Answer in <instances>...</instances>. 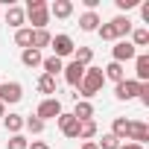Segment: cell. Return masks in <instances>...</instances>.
Returning a JSON list of instances; mask_svg holds the SVG:
<instances>
[{
	"label": "cell",
	"instance_id": "1",
	"mask_svg": "<svg viewBox=\"0 0 149 149\" xmlns=\"http://www.w3.org/2000/svg\"><path fill=\"white\" fill-rule=\"evenodd\" d=\"M102 85H105V76H102V67H85V76H82V82H79V94H76V100H88L91 102V97H97L100 91H102Z\"/></svg>",
	"mask_w": 149,
	"mask_h": 149
},
{
	"label": "cell",
	"instance_id": "2",
	"mask_svg": "<svg viewBox=\"0 0 149 149\" xmlns=\"http://www.w3.org/2000/svg\"><path fill=\"white\" fill-rule=\"evenodd\" d=\"M26 18H29V29H47L50 24V3L47 0H26Z\"/></svg>",
	"mask_w": 149,
	"mask_h": 149
},
{
	"label": "cell",
	"instance_id": "3",
	"mask_svg": "<svg viewBox=\"0 0 149 149\" xmlns=\"http://www.w3.org/2000/svg\"><path fill=\"white\" fill-rule=\"evenodd\" d=\"M58 114H61V100H58V97H47V100H41L38 108H35V117L44 120V123H47V120H56Z\"/></svg>",
	"mask_w": 149,
	"mask_h": 149
},
{
	"label": "cell",
	"instance_id": "4",
	"mask_svg": "<svg viewBox=\"0 0 149 149\" xmlns=\"http://www.w3.org/2000/svg\"><path fill=\"white\" fill-rule=\"evenodd\" d=\"M24 100V85L21 82H0V102L3 105H15Z\"/></svg>",
	"mask_w": 149,
	"mask_h": 149
},
{
	"label": "cell",
	"instance_id": "5",
	"mask_svg": "<svg viewBox=\"0 0 149 149\" xmlns=\"http://www.w3.org/2000/svg\"><path fill=\"white\" fill-rule=\"evenodd\" d=\"M140 85H143V82H137V79H123V82H117V88H114V97H117V100H123V102H129V100H137V94H140Z\"/></svg>",
	"mask_w": 149,
	"mask_h": 149
},
{
	"label": "cell",
	"instance_id": "6",
	"mask_svg": "<svg viewBox=\"0 0 149 149\" xmlns=\"http://www.w3.org/2000/svg\"><path fill=\"white\" fill-rule=\"evenodd\" d=\"M50 47H53V56H56V58L73 56V50H76V44H73V38H70V35H53Z\"/></svg>",
	"mask_w": 149,
	"mask_h": 149
},
{
	"label": "cell",
	"instance_id": "7",
	"mask_svg": "<svg viewBox=\"0 0 149 149\" xmlns=\"http://www.w3.org/2000/svg\"><path fill=\"white\" fill-rule=\"evenodd\" d=\"M111 56H114L111 61H117V64H123V61H134V56H137V50L132 47V41H126V38H123V41H117V44L111 47Z\"/></svg>",
	"mask_w": 149,
	"mask_h": 149
},
{
	"label": "cell",
	"instance_id": "8",
	"mask_svg": "<svg viewBox=\"0 0 149 149\" xmlns=\"http://www.w3.org/2000/svg\"><path fill=\"white\" fill-rule=\"evenodd\" d=\"M108 26H111V32H114V38L117 41H123L126 35H132V21H129V15H117V18H111L108 21Z\"/></svg>",
	"mask_w": 149,
	"mask_h": 149
},
{
	"label": "cell",
	"instance_id": "9",
	"mask_svg": "<svg viewBox=\"0 0 149 149\" xmlns=\"http://www.w3.org/2000/svg\"><path fill=\"white\" fill-rule=\"evenodd\" d=\"M126 140L143 146V143L149 140V126H146L143 120H132V123H129V134H126Z\"/></svg>",
	"mask_w": 149,
	"mask_h": 149
},
{
	"label": "cell",
	"instance_id": "10",
	"mask_svg": "<svg viewBox=\"0 0 149 149\" xmlns=\"http://www.w3.org/2000/svg\"><path fill=\"white\" fill-rule=\"evenodd\" d=\"M56 123H58V129H61V134L64 137H79V120L73 117V114H58L56 117Z\"/></svg>",
	"mask_w": 149,
	"mask_h": 149
},
{
	"label": "cell",
	"instance_id": "11",
	"mask_svg": "<svg viewBox=\"0 0 149 149\" xmlns=\"http://www.w3.org/2000/svg\"><path fill=\"white\" fill-rule=\"evenodd\" d=\"M64 82L70 85V88H79V82H82V76H85V67L79 64V61H70V64H64Z\"/></svg>",
	"mask_w": 149,
	"mask_h": 149
},
{
	"label": "cell",
	"instance_id": "12",
	"mask_svg": "<svg viewBox=\"0 0 149 149\" xmlns=\"http://www.w3.org/2000/svg\"><path fill=\"white\" fill-rule=\"evenodd\" d=\"M6 24H9L12 29H21V26L26 24V12H24L21 6H9V9H6Z\"/></svg>",
	"mask_w": 149,
	"mask_h": 149
},
{
	"label": "cell",
	"instance_id": "13",
	"mask_svg": "<svg viewBox=\"0 0 149 149\" xmlns=\"http://www.w3.org/2000/svg\"><path fill=\"white\" fill-rule=\"evenodd\" d=\"M134 73H137V82H149V56L146 53L134 56Z\"/></svg>",
	"mask_w": 149,
	"mask_h": 149
},
{
	"label": "cell",
	"instance_id": "14",
	"mask_svg": "<svg viewBox=\"0 0 149 149\" xmlns=\"http://www.w3.org/2000/svg\"><path fill=\"white\" fill-rule=\"evenodd\" d=\"M70 114L76 117L79 123H85V120H94V105H91L88 100H76V108H73Z\"/></svg>",
	"mask_w": 149,
	"mask_h": 149
},
{
	"label": "cell",
	"instance_id": "15",
	"mask_svg": "<svg viewBox=\"0 0 149 149\" xmlns=\"http://www.w3.org/2000/svg\"><path fill=\"white\" fill-rule=\"evenodd\" d=\"M100 24H102V21H100L97 12H85V15H79V29H82V32H97Z\"/></svg>",
	"mask_w": 149,
	"mask_h": 149
},
{
	"label": "cell",
	"instance_id": "16",
	"mask_svg": "<svg viewBox=\"0 0 149 149\" xmlns=\"http://www.w3.org/2000/svg\"><path fill=\"white\" fill-rule=\"evenodd\" d=\"M102 76H105V79H111V82L117 85V82H123V79H126V70H123V64H117V61H108V64L102 67Z\"/></svg>",
	"mask_w": 149,
	"mask_h": 149
},
{
	"label": "cell",
	"instance_id": "17",
	"mask_svg": "<svg viewBox=\"0 0 149 149\" xmlns=\"http://www.w3.org/2000/svg\"><path fill=\"white\" fill-rule=\"evenodd\" d=\"M70 18L73 15V3L70 0H56V3H50V18Z\"/></svg>",
	"mask_w": 149,
	"mask_h": 149
},
{
	"label": "cell",
	"instance_id": "18",
	"mask_svg": "<svg viewBox=\"0 0 149 149\" xmlns=\"http://www.w3.org/2000/svg\"><path fill=\"white\" fill-rule=\"evenodd\" d=\"M21 61H24L26 67H41L44 56H41V50H32V47H26V50L21 53Z\"/></svg>",
	"mask_w": 149,
	"mask_h": 149
},
{
	"label": "cell",
	"instance_id": "19",
	"mask_svg": "<svg viewBox=\"0 0 149 149\" xmlns=\"http://www.w3.org/2000/svg\"><path fill=\"white\" fill-rule=\"evenodd\" d=\"M3 126H6L9 134H21V132H24V114H9V117H3Z\"/></svg>",
	"mask_w": 149,
	"mask_h": 149
},
{
	"label": "cell",
	"instance_id": "20",
	"mask_svg": "<svg viewBox=\"0 0 149 149\" xmlns=\"http://www.w3.org/2000/svg\"><path fill=\"white\" fill-rule=\"evenodd\" d=\"M41 67H44L47 76H56V73H61V70H64V61H61V58H56V56H47V58L41 61Z\"/></svg>",
	"mask_w": 149,
	"mask_h": 149
},
{
	"label": "cell",
	"instance_id": "21",
	"mask_svg": "<svg viewBox=\"0 0 149 149\" xmlns=\"http://www.w3.org/2000/svg\"><path fill=\"white\" fill-rule=\"evenodd\" d=\"M50 41H53V35L47 32V29H32V50H41V47H50Z\"/></svg>",
	"mask_w": 149,
	"mask_h": 149
},
{
	"label": "cell",
	"instance_id": "22",
	"mask_svg": "<svg viewBox=\"0 0 149 149\" xmlns=\"http://www.w3.org/2000/svg\"><path fill=\"white\" fill-rule=\"evenodd\" d=\"M129 123H132V120H126V117H114V123H111V134H114L117 140H126V134H129Z\"/></svg>",
	"mask_w": 149,
	"mask_h": 149
},
{
	"label": "cell",
	"instance_id": "23",
	"mask_svg": "<svg viewBox=\"0 0 149 149\" xmlns=\"http://www.w3.org/2000/svg\"><path fill=\"white\" fill-rule=\"evenodd\" d=\"M91 58H94L91 47H76V50H73V61H79L82 67H91Z\"/></svg>",
	"mask_w": 149,
	"mask_h": 149
},
{
	"label": "cell",
	"instance_id": "24",
	"mask_svg": "<svg viewBox=\"0 0 149 149\" xmlns=\"http://www.w3.org/2000/svg\"><path fill=\"white\" fill-rule=\"evenodd\" d=\"M38 91L47 94V97H53V94H56V76H47V73H41V76H38Z\"/></svg>",
	"mask_w": 149,
	"mask_h": 149
},
{
	"label": "cell",
	"instance_id": "25",
	"mask_svg": "<svg viewBox=\"0 0 149 149\" xmlns=\"http://www.w3.org/2000/svg\"><path fill=\"white\" fill-rule=\"evenodd\" d=\"M146 44H149V29H146V26L132 29V47L137 50V47H146Z\"/></svg>",
	"mask_w": 149,
	"mask_h": 149
},
{
	"label": "cell",
	"instance_id": "26",
	"mask_svg": "<svg viewBox=\"0 0 149 149\" xmlns=\"http://www.w3.org/2000/svg\"><path fill=\"white\" fill-rule=\"evenodd\" d=\"M15 44L26 50V47L32 44V29H29V26H21V29H15Z\"/></svg>",
	"mask_w": 149,
	"mask_h": 149
},
{
	"label": "cell",
	"instance_id": "27",
	"mask_svg": "<svg viewBox=\"0 0 149 149\" xmlns=\"http://www.w3.org/2000/svg\"><path fill=\"white\" fill-rule=\"evenodd\" d=\"M97 123L94 120H85V123H79V140H91V137H97Z\"/></svg>",
	"mask_w": 149,
	"mask_h": 149
},
{
	"label": "cell",
	"instance_id": "28",
	"mask_svg": "<svg viewBox=\"0 0 149 149\" xmlns=\"http://www.w3.org/2000/svg\"><path fill=\"white\" fill-rule=\"evenodd\" d=\"M24 129L32 132V134H41L44 132V120H38L35 114H29V117H24Z\"/></svg>",
	"mask_w": 149,
	"mask_h": 149
},
{
	"label": "cell",
	"instance_id": "29",
	"mask_svg": "<svg viewBox=\"0 0 149 149\" xmlns=\"http://www.w3.org/2000/svg\"><path fill=\"white\" fill-rule=\"evenodd\" d=\"M26 146H29V140L24 134H9V140H6V149H26Z\"/></svg>",
	"mask_w": 149,
	"mask_h": 149
},
{
	"label": "cell",
	"instance_id": "30",
	"mask_svg": "<svg viewBox=\"0 0 149 149\" xmlns=\"http://www.w3.org/2000/svg\"><path fill=\"white\" fill-rule=\"evenodd\" d=\"M97 149H120V140L108 132V134H102V140L97 143Z\"/></svg>",
	"mask_w": 149,
	"mask_h": 149
},
{
	"label": "cell",
	"instance_id": "31",
	"mask_svg": "<svg viewBox=\"0 0 149 149\" xmlns=\"http://www.w3.org/2000/svg\"><path fill=\"white\" fill-rule=\"evenodd\" d=\"M114 3H117V9H120V12H129V9L140 6V0H114Z\"/></svg>",
	"mask_w": 149,
	"mask_h": 149
},
{
	"label": "cell",
	"instance_id": "32",
	"mask_svg": "<svg viewBox=\"0 0 149 149\" xmlns=\"http://www.w3.org/2000/svg\"><path fill=\"white\" fill-rule=\"evenodd\" d=\"M26 149H50V143H44V140H29Z\"/></svg>",
	"mask_w": 149,
	"mask_h": 149
},
{
	"label": "cell",
	"instance_id": "33",
	"mask_svg": "<svg viewBox=\"0 0 149 149\" xmlns=\"http://www.w3.org/2000/svg\"><path fill=\"white\" fill-rule=\"evenodd\" d=\"M120 149H143L140 143H132V140H126V143H120Z\"/></svg>",
	"mask_w": 149,
	"mask_h": 149
},
{
	"label": "cell",
	"instance_id": "34",
	"mask_svg": "<svg viewBox=\"0 0 149 149\" xmlns=\"http://www.w3.org/2000/svg\"><path fill=\"white\" fill-rule=\"evenodd\" d=\"M82 149H97V143H94V140H85V143H82Z\"/></svg>",
	"mask_w": 149,
	"mask_h": 149
},
{
	"label": "cell",
	"instance_id": "35",
	"mask_svg": "<svg viewBox=\"0 0 149 149\" xmlns=\"http://www.w3.org/2000/svg\"><path fill=\"white\" fill-rule=\"evenodd\" d=\"M0 117H6V105L3 102H0Z\"/></svg>",
	"mask_w": 149,
	"mask_h": 149
}]
</instances>
